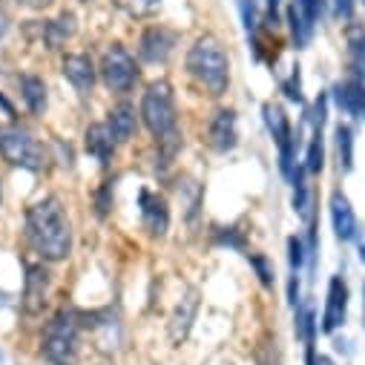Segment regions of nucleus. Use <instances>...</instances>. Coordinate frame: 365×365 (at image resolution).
<instances>
[{
  "label": "nucleus",
  "mask_w": 365,
  "mask_h": 365,
  "mask_svg": "<svg viewBox=\"0 0 365 365\" xmlns=\"http://www.w3.org/2000/svg\"><path fill=\"white\" fill-rule=\"evenodd\" d=\"M26 242L43 262H63L72 253V227L61 199L46 196L26 210Z\"/></svg>",
  "instance_id": "nucleus-1"
},
{
  "label": "nucleus",
  "mask_w": 365,
  "mask_h": 365,
  "mask_svg": "<svg viewBox=\"0 0 365 365\" xmlns=\"http://www.w3.org/2000/svg\"><path fill=\"white\" fill-rule=\"evenodd\" d=\"M187 69L199 81V86H205L210 96H225L227 93L230 63H227V55H225L222 43L213 35H205L193 43V49L187 55Z\"/></svg>",
  "instance_id": "nucleus-2"
},
{
  "label": "nucleus",
  "mask_w": 365,
  "mask_h": 365,
  "mask_svg": "<svg viewBox=\"0 0 365 365\" xmlns=\"http://www.w3.org/2000/svg\"><path fill=\"white\" fill-rule=\"evenodd\" d=\"M141 121L150 130L155 141H164L175 135V101H173V86L167 81H155L147 86L141 98Z\"/></svg>",
  "instance_id": "nucleus-3"
},
{
  "label": "nucleus",
  "mask_w": 365,
  "mask_h": 365,
  "mask_svg": "<svg viewBox=\"0 0 365 365\" xmlns=\"http://www.w3.org/2000/svg\"><path fill=\"white\" fill-rule=\"evenodd\" d=\"M78 314L75 311H61L43 331L41 351L52 365H75L78 362Z\"/></svg>",
  "instance_id": "nucleus-4"
},
{
  "label": "nucleus",
  "mask_w": 365,
  "mask_h": 365,
  "mask_svg": "<svg viewBox=\"0 0 365 365\" xmlns=\"http://www.w3.org/2000/svg\"><path fill=\"white\" fill-rule=\"evenodd\" d=\"M0 155H4L9 164L24 167V170H32V173L43 170V164H46V150L24 127H6V130H0Z\"/></svg>",
  "instance_id": "nucleus-5"
},
{
  "label": "nucleus",
  "mask_w": 365,
  "mask_h": 365,
  "mask_svg": "<svg viewBox=\"0 0 365 365\" xmlns=\"http://www.w3.org/2000/svg\"><path fill=\"white\" fill-rule=\"evenodd\" d=\"M101 78L110 93H130L133 83L138 81L135 58L121 43H113L101 58Z\"/></svg>",
  "instance_id": "nucleus-6"
},
{
  "label": "nucleus",
  "mask_w": 365,
  "mask_h": 365,
  "mask_svg": "<svg viewBox=\"0 0 365 365\" xmlns=\"http://www.w3.org/2000/svg\"><path fill=\"white\" fill-rule=\"evenodd\" d=\"M46 297H49V270L43 264H26V279H24V297H21V308L29 317L43 314L46 308Z\"/></svg>",
  "instance_id": "nucleus-7"
},
{
  "label": "nucleus",
  "mask_w": 365,
  "mask_h": 365,
  "mask_svg": "<svg viewBox=\"0 0 365 365\" xmlns=\"http://www.w3.org/2000/svg\"><path fill=\"white\" fill-rule=\"evenodd\" d=\"M348 317V285L342 277H331L328 285V302L322 314V334H334Z\"/></svg>",
  "instance_id": "nucleus-8"
},
{
  "label": "nucleus",
  "mask_w": 365,
  "mask_h": 365,
  "mask_svg": "<svg viewBox=\"0 0 365 365\" xmlns=\"http://www.w3.org/2000/svg\"><path fill=\"white\" fill-rule=\"evenodd\" d=\"M138 202H141V222H144L147 233L155 236V239H161V236L167 233V227H170L167 202H164L158 193H150V190H141Z\"/></svg>",
  "instance_id": "nucleus-9"
},
{
  "label": "nucleus",
  "mask_w": 365,
  "mask_h": 365,
  "mask_svg": "<svg viewBox=\"0 0 365 365\" xmlns=\"http://www.w3.org/2000/svg\"><path fill=\"white\" fill-rule=\"evenodd\" d=\"M173 46H175V35L170 29H164V26H153V29H147L141 35L138 52H141V58L147 63H164L170 58Z\"/></svg>",
  "instance_id": "nucleus-10"
},
{
  "label": "nucleus",
  "mask_w": 365,
  "mask_h": 365,
  "mask_svg": "<svg viewBox=\"0 0 365 365\" xmlns=\"http://www.w3.org/2000/svg\"><path fill=\"white\" fill-rule=\"evenodd\" d=\"M236 138H239V133H236V113L233 110H219L213 115V121H210V130H207L210 147L216 153H227V150L236 147Z\"/></svg>",
  "instance_id": "nucleus-11"
},
{
  "label": "nucleus",
  "mask_w": 365,
  "mask_h": 365,
  "mask_svg": "<svg viewBox=\"0 0 365 365\" xmlns=\"http://www.w3.org/2000/svg\"><path fill=\"white\" fill-rule=\"evenodd\" d=\"M63 75L78 89V93H93L96 86V66L89 55H66L63 58Z\"/></svg>",
  "instance_id": "nucleus-12"
},
{
  "label": "nucleus",
  "mask_w": 365,
  "mask_h": 365,
  "mask_svg": "<svg viewBox=\"0 0 365 365\" xmlns=\"http://www.w3.org/2000/svg\"><path fill=\"white\" fill-rule=\"evenodd\" d=\"M83 144H86V153L96 155L101 164H110L113 155H115V135L110 130V124H89L86 133H83Z\"/></svg>",
  "instance_id": "nucleus-13"
},
{
  "label": "nucleus",
  "mask_w": 365,
  "mask_h": 365,
  "mask_svg": "<svg viewBox=\"0 0 365 365\" xmlns=\"http://www.w3.org/2000/svg\"><path fill=\"white\" fill-rule=\"evenodd\" d=\"M334 101L348 115H365V81L348 78L334 86Z\"/></svg>",
  "instance_id": "nucleus-14"
},
{
  "label": "nucleus",
  "mask_w": 365,
  "mask_h": 365,
  "mask_svg": "<svg viewBox=\"0 0 365 365\" xmlns=\"http://www.w3.org/2000/svg\"><path fill=\"white\" fill-rule=\"evenodd\" d=\"M196 311H199V294L187 291V297L175 305V311L170 317V336H173V342L187 339V334L193 328V319H196Z\"/></svg>",
  "instance_id": "nucleus-15"
},
{
  "label": "nucleus",
  "mask_w": 365,
  "mask_h": 365,
  "mask_svg": "<svg viewBox=\"0 0 365 365\" xmlns=\"http://www.w3.org/2000/svg\"><path fill=\"white\" fill-rule=\"evenodd\" d=\"M331 225L339 242H351L356 236V216L351 210V202L339 190L331 193Z\"/></svg>",
  "instance_id": "nucleus-16"
},
{
  "label": "nucleus",
  "mask_w": 365,
  "mask_h": 365,
  "mask_svg": "<svg viewBox=\"0 0 365 365\" xmlns=\"http://www.w3.org/2000/svg\"><path fill=\"white\" fill-rule=\"evenodd\" d=\"M107 124H110L115 141L124 144V141H130V138L135 135V130H138V115H135V110H133L130 104H118V107L110 110Z\"/></svg>",
  "instance_id": "nucleus-17"
},
{
  "label": "nucleus",
  "mask_w": 365,
  "mask_h": 365,
  "mask_svg": "<svg viewBox=\"0 0 365 365\" xmlns=\"http://www.w3.org/2000/svg\"><path fill=\"white\" fill-rule=\"evenodd\" d=\"M21 98L26 101L29 113L41 115L46 110V83L38 75H24L21 78Z\"/></svg>",
  "instance_id": "nucleus-18"
},
{
  "label": "nucleus",
  "mask_w": 365,
  "mask_h": 365,
  "mask_svg": "<svg viewBox=\"0 0 365 365\" xmlns=\"http://www.w3.org/2000/svg\"><path fill=\"white\" fill-rule=\"evenodd\" d=\"M262 113H264V124H267V130H270V135H273V141H277V144H282L294 133L291 121H288V115H285V110L279 104H264Z\"/></svg>",
  "instance_id": "nucleus-19"
},
{
  "label": "nucleus",
  "mask_w": 365,
  "mask_h": 365,
  "mask_svg": "<svg viewBox=\"0 0 365 365\" xmlns=\"http://www.w3.org/2000/svg\"><path fill=\"white\" fill-rule=\"evenodd\" d=\"M334 135H336L339 170H342V173H351V170H354V130H351L348 124H339Z\"/></svg>",
  "instance_id": "nucleus-20"
},
{
  "label": "nucleus",
  "mask_w": 365,
  "mask_h": 365,
  "mask_svg": "<svg viewBox=\"0 0 365 365\" xmlns=\"http://www.w3.org/2000/svg\"><path fill=\"white\" fill-rule=\"evenodd\" d=\"M279 147V170H282V175L285 178H294V173H297V150H299V135L297 133H291L282 144H277Z\"/></svg>",
  "instance_id": "nucleus-21"
},
{
  "label": "nucleus",
  "mask_w": 365,
  "mask_h": 365,
  "mask_svg": "<svg viewBox=\"0 0 365 365\" xmlns=\"http://www.w3.org/2000/svg\"><path fill=\"white\" fill-rule=\"evenodd\" d=\"M288 24H291V35H294V43L302 49L308 41H311V32H314V24L291 4V9H288Z\"/></svg>",
  "instance_id": "nucleus-22"
},
{
  "label": "nucleus",
  "mask_w": 365,
  "mask_h": 365,
  "mask_svg": "<svg viewBox=\"0 0 365 365\" xmlns=\"http://www.w3.org/2000/svg\"><path fill=\"white\" fill-rule=\"evenodd\" d=\"M322 164H325L322 130H314V138H311V144H308V155H305V173L317 175V173H322Z\"/></svg>",
  "instance_id": "nucleus-23"
},
{
  "label": "nucleus",
  "mask_w": 365,
  "mask_h": 365,
  "mask_svg": "<svg viewBox=\"0 0 365 365\" xmlns=\"http://www.w3.org/2000/svg\"><path fill=\"white\" fill-rule=\"evenodd\" d=\"M247 262H250V267L256 270L259 282H262L264 288H270V285H273V264L267 262V256H262V253H250Z\"/></svg>",
  "instance_id": "nucleus-24"
},
{
  "label": "nucleus",
  "mask_w": 365,
  "mask_h": 365,
  "mask_svg": "<svg viewBox=\"0 0 365 365\" xmlns=\"http://www.w3.org/2000/svg\"><path fill=\"white\" fill-rule=\"evenodd\" d=\"M305 259H308V250H305L302 239H299V236H291V239H288V262H291V273H299L302 264H305Z\"/></svg>",
  "instance_id": "nucleus-25"
},
{
  "label": "nucleus",
  "mask_w": 365,
  "mask_h": 365,
  "mask_svg": "<svg viewBox=\"0 0 365 365\" xmlns=\"http://www.w3.org/2000/svg\"><path fill=\"white\" fill-rule=\"evenodd\" d=\"M158 4H161V0H118V6H121V9H127V12H130V15H135V18L155 12V9H158Z\"/></svg>",
  "instance_id": "nucleus-26"
},
{
  "label": "nucleus",
  "mask_w": 365,
  "mask_h": 365,
  "mask_svg": "<svg viewBox=\"0 0 365 365\" xmlns=\"http://www.w3.org/2000/svg\"><path fill=\"white\" fill-rule=\"evenodd\" d=\"M113 181H104V185H101V190L96 193V213L104 219L107 213H110V207H113Z\"/></svg>",
  "instance_id": "nucleus-27"
},
{
  "label": "nucleus",
  "mask_w": 365,
  "mask_h": 365,
  "mask_svg": "<svg viewBox=\"0 0 365 365\" xmlns=\"http://www.w3.org/2000/svg\"><path fill=\"white\" fill-rule=\"evenodd\" d=\"M282 93L291 98V101H302V83H299V66H294V72H291V78L288 81H282Z\"/></svg>",
  "instance_id": "nucleus-28"
},
{
  "label": "nucleus",
  "mask_w": 365,
  "mask_h": 365,
  "mask_svg": "<svg viewBox=\"0 0 365 365\" xmlns=\"http://www.w3.org/2000/svg\"><path fill=\"white\" fill-rule=\"evenodd\" d=\"M294 6H297L311 24H317V21L322 18V0H294Z\"/></svg>",
  "instance_id": "nucleus-29"
},
{
  "label": "nucleus",
  "mask_w": 365,
  "mask_h": 365,
  "mask_svg": "<svg viewBox=\"0 0 365 365\" xmlns=\"http://www.w3.org/2000/svg\"><path fill=\"white\" fill-rule=\"evenodd\" d=\"M219 242H222V245H230V247H242V245H245L236 227H222V230H219Z\"/></svg>",
  "instance_id": "nucleus-30"
},
{
  "label": "nucleus",
  "mask_w": 365,
  "mask_h": 365,
  "mask_svg": "<svg viewBox=\"0 0 365 365\" xmlns=\"http://www.w3.org/2000/svg\"><path fill=\"white\" fill-rule=\"evenodd\" d=\"M242 15H245V29H247V35H253V32H256V12H253L250 0H242Z\"/></svg>",
  "instance_id": "nucleus-31"
},
{
  "label": "nucleus",
  "mask_w": 365,
  "mask_h": 365,
  "mask_svg": "<svg viewBox=\"0 0 365 365\" xmlns=\"http://www.w3.org/2000/svg\"><path fill=\"white\" fill-rule=\"evenodd\" d=\"M334 12H336V18H351V12H354V0H334Z\"/></svg>",
  "instance_id": "nucleus-32"
},
{
  "label": "nucleus",
  "mask_w": 365,
  "mask_h": 365,
  "mask_svg": "<svg viewBox=\"0 0 365 365\" xmlns=\"http://www.w3.org/2000/svg\"><path fill=\"white\" fill-rule=\"evenodd\" d=\"M288 299H291L294 308L299 305V273H294L291 282H288Z\"/></svg>",
  "instance_id": "nucleus-33"
},
{
  "label": "nucleus",
  "mask_w": 365,
  "mask_h": 365,
  "mask_svg": "<svg viewBox=\"0 0 365 365\" xmlns=\"http://www.w3.org/2000/svg\"><path fill=\"white\" fill-rule=\"evenodd\" d=\"M354 55H356V61H359V66L365 69V35H362V38H359V41L354 43Z\"/></svg>",
  "instance_id": "nucleus-34"
},
{
  "label": "nucleus",
  "mask_w": 365,
  "mask_h": 365,
  "mask_svg": "<svg viewBox=\"0 0 365 365\" xmlns=\"http://www.w3.org/2000/svg\"><path fill=\"white\" fill-rule=\"evenodd\" d=\"M279 4H282V0H267V15H270L273 26H277V9H279Z\"/></svg>",
  "instance_id": "nucleus-35"
},
{
  "label": "nucleus",
  "mask_w": 365,
  "mask_h": 365,
  "mask_svg": "<svg viewBox=\"0 0 365 365\" xmlns=\"http://www.w3.org/2000/svg\"><path fill=\"white\" fill-rule=\"evenodd\" d=\"M0 110H4L6 115H12V118H15V107H12V104H9V101H6L4 96H0Z\"/></svg>",
  "instance_id": "nucleus-36"
},
{
  "label": "nucleus",
  "mask_w": 365,
  "mask_h": 365,
  "mask_svg": "<svg viewBox=\"0 0 365 365\" xmlns=\"http://www.w3.org/2000/svg\"><path fill=\"white\" fill-rule=\"evenodd\" d=\"M26 4H29V6H35V9H43V6H49V4H52V0H26Z\"/></svg>",
  "instance_id": "nucleus-37"
},
{
  "label": "nucleus",
  "mask_w": 365,
  "mask_h": 365,
  "mask_svg": "<svg viewBox=\"0 0 365 365\" xmlns=\"http://www.w3.org/2000/svg\"><path fill=\"white\" fill-rule=\"evenodd\" d=\"M314 365H334V362H331V356H322V354H319V356L314 359Z\"/></svg>",
  "instance_id": "nucleus-38"
},
{
  "label": "nucleus",
  "mask_w": 365,
  "mask_h": 365,
  "mask_svg": "<svg viewBox=\"0 0 365 365\" xmlns=\"http://www.w3.org/2000/svg\"><path fill=\"white\" fill-rule=\"evenodd\" d=\"M359 259H362V262H365V242H362V245H359Z\"/></svg>",
  "instance_id": "nucleus-39"
},
{
  "label": "nucleus",
  "mask_w": 365,
  "mask_h": 365,
  "mask_svg": "<svg viewBox=\"0 0 365 365\" xmlns=\"http://www.w3.org/2000/svg\"><path fill=\"white\" fill-rule=\"evenodd\" d=\"M362 314H365V288H362Z\"/></svg>",
  "instance_id": "nucleus-40"
},
{
  "label": "nucleus",
  "mask_w": 365,
  "mask_h": 365,
  "mask_svg": "<svg viewBox=\"0 0 365 365\" xmlns=\"http://www.w3.org/2000/svg\"><path fill=\"white\" fill-rule=\"evenodd\" d=\"M78 4H93V0H78Z\"/></svg>",
  "instance_id": "nucleus-41"
}]
</instances>
